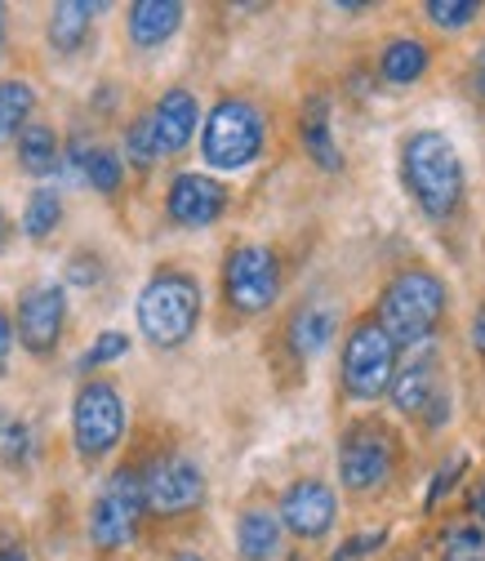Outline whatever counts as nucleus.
I'll return each instance as SVG.
<instances>
[{
	"instance_id": "f257e3e1",
	"label": "nucleus",
	"mask_w": 485,
	"mask_h": 561,
	"mask_svg": "<svg viewBox=\"0 0 485 561\" xmlns=\"http://www.w3.org/2000/svg\"><path fill=\"white\" fill-rule=\"evenodd\" d=\"M401 183L432 224H450L467 192L459 148L441 129H414L401 144Z\"/></svg>"
},
{
	"instance_id": "f03ea898",
	"label": "nucleus",
	"mask_w": 485,
	"mask_h": 561,
	"mask_svg": "<svg viewBox=\"0 0 485 561\" xmlns=\"http://www.w3.org/2000/svg\"><path fill=\"white\" fill-rule=\"evenodd\" d=\"M446 304H450V290H446V280L437 272L405 267L383 286L374 321L388 330V339L396 347H419L437 334V325L446 317Z\"/></svg>"
},
{
	"instance_id": "7ed1b4c3",
	"label": "nucleus",
	"mask_w": 485,
	"mask_h": 561,
	"mask_svg": "<svg viewBox=\"0 0 485 561\" xmlns=\"http://www.w3.org/2000/svg\"><path fill=\"white\" fill-rule=\"evenodd\" d=\"M138 330L157 347H183L200 325V286L187 272H157L143 290H138Z\"/></svg>"
},
{
	"instance_id": "20e7f679",
	"label": "nucleus",
	"mask_w": 485,
	"mask_h": 561,
	"mask_svg": "<svg viewBox=\"0 0 485 561\" xmlns=\"http://www.w3.org/2000/svg\"><path fill=\"white\" fill-rule=\"evenodd\" d=\"M267 121L250 99H219L200 125V157L215 170H245L263 157Z\"/></svg>"
},
{
	"instance_id": "39448f33",
	"label": "nucleus",
	"mask_w": 485,
	"mask_h": 561,
	"mask_svg": "<svg viewBox=\"0 0 485 561\" xmlns=\"http://www.w3.org/2000/svg\"><path fill=\"white\" fill-rule=\"evenodd\" d=\"M392 375H396V343L374 317L357 321L353 334L343 339V388H348V397L379 401L392 388Z\"/></svg>"
},
{
	"instance_id": "423d86ee",
	"label": "nucleus",
	"mask_w": 485,
	"mask_h": 561,
	"mask_svg": "<svg viewBox=\"0 0 485 561\" xmlns=\"http://www.w3.org/2000/svg\"><path fill=\"white\" fill-rule=\"evenodd\" d=\"M125 437V397L107 379H90L72 401V442L85 459H103Z\"/></svg>"
},
{
	"instance_id": "0eeeda50",
	"label": "nucleus",
	"mask_w": 485,
	"mask_h": 561,
	"mask_svg": "<svg viewBox=\"0 0 485 561\" xmlns=\"http://www.w3.org/2000/svg\"><path fill=\"white\" fill-rule=\"evenodd\" d=\"M143 513H148V504H143V477H138L134 468L112 472V481L99 490V500L90 508V539H94V548H103V552L125 548L138 535Z\"/></svg>"
},
{
	"instance_id": "6e6552de",
	"label": "nucleus",
	"mask_w": 485,
	"mask_h": 561,
	"mask_svg": "<svg viewBox=\"0 0 485 561\" xmlns=\"http://www.w3.org/2000/svg\"><path fill=\"white\" fill-rule=\"evenodd\" d=\"M223 295L236 312H267L281 295V263L267 245H236L223 263Z\"/></svg>"
},
{
	"instance_id": "1a4fd4ad",
	"label": "nucleus",
	"mask_w": 485,
	"mask_h": 561,
	"mask_svg": "<svg viewBox=\"0 0 485 561\" xmlns=\"http://www.w3.org/2000/svg\"><path fill=\"white\" fill-rule=\"evenodd\" d=\"M396 463V442L388 428L379 424H353L338 442V481L366 495V490H379L392 477Z\"/></svg>"
},
{
	"instance_id": "9d476101",
	"label": "nucleus",
	"mask_w": 485,
	"mask_h": 561,
	"mask_svg": "<svg viewBox=\"0 0 485 561\" xmlns=\"http://www.w3.org/2000/svg\"><path fill=\"white\" fill-rule=\"evenodd\" d=\"M138 477H143V504L157 517L192 513L205 500V472L187 455H161V459L148 463V472H138Z\"/></svg>"
},
{
	"instance_id": "9b49d317",
	"label": "nucleus",
	"mask_w": 485,
	"mask_h": 561,
	"mask_svg": "<svg viewBox=\"0 0 485 561\" xmlns=\"http://www.w3.org/2000/svg\"><path fill=\"white\" fill-rule=\"evenodd\" d=\"M62 321H67V295L54 280H41V286H27L23 299H19V321H14V334L19 343L27 347L32 357H49L58 347V334H62Z\"/></svg>"
},
{
	"instance_id": "f8f14e48",
	"label": "nucleus",
	"mask_w": 485,
	"mask_h": 561,
	"mask_svg": "<svg viewBox=\"0 0 485 561\" xmlns=\"http://www.w3.org/2000/svg\"><path fill=\"white\" fill-rule=\"evenodd\" d=\"M334 517H338V500H334V490L316 477L295 481L281 495V513H276V522L299 539H321L334 526Z\"/></svg>"
},
{
	"instance_id": "ddd939ff",
	"label": "nucleus",
	"mask_w": 485,
	"mask_h": 561,
	"mask_svg": "<svg viewBox=\"0 0 485 561\" xmlns=\"http://www.w3.org/2000/svg\"><path fill=\"white\" fill-rule=\"evenodd\" d=\"M165 209L178 228H210L228 209V187L210 174H178L165 192Z\"/></svg>"
},
{
	"instance_id": "4468645a",
	"label": "nucleus",
	"mask_w": 485,
	"mask_h": 561,
	"mask_svg": "<svg viewBox=\"0 0 485 561\" xmlns=\"http://www.w3.org/2000/svg\"><path fill=\"white\" fill-rule=\"evenodd\" d=\"M437 392H441V362H437V353L409 357V362L392 375V388H388V397H392V405H396L401 414H424Z\"/></svg>"
},
{
	"instance_id": "2eb2a0df",
	"label": "nucleus",
	"mask_w": 485,
	"mask_h": 561,
	"mask_svg": "<svg viewBox=\"0 0 485 561\" xmlns=\"http://www.w3.org/2000/svg\"><path fill=\"white\" fill-rule=\"evenodd\" d=\"M148 116H152V129H157L161 152H183V148L192 144L196 125H200V107H196V94H192V90H165L161 103H157Z\"/></svg>"
},
{
	"instance_id": "dca6fc26",
	"label": "nucleus",
	"mask_w": 485,
	"mask_h": 561,
	"mask_svg": "<svg viewBox=\"0 0 485 561\" xmlns=\"http://www.w3.org/2000/svg\"><path fill=\"white\" fill-rule=\"evenodd\" d=\"M125 27L138 49H157L183 27V5L178 0H138V5H129Z\"/></svg>"
},
{
	"instance_id": "f3484780",
	"label": "nucleus",
	"mask_w": 485,
	"mask_h": 561,
	"mask_svg": "<svg viewBox=\"0 0 485 561\" xmlns=\"http://www.w3.org/2000/svg\"><path fill=\"white\" fill-rule=\"evenodd\" d=\"M428 62H432V54H428V45L419 36H396L379 54V72H383L388 85H401L405 90V85H419L424 81Z\"/></svg>"
},
{
	"instance_id": "a211bd4d",
	"label": "nucleus",
	"mask_w": 485,
	"mask_h": 561,
	"mask_svg": "<svg viewBox=\"0 0 485 561\" xmlns=\"http://www.w3.org/2000/svg\"><path fill=\"white\" fill-rule=\"evenodd\" d=\"M303 148H308V157L321 165V170H343V152H338V144H334V129H330V99H308V107H303Z\"/></svg>"
},
{
	"instance_id": "6ab92c4d",
	"label": "nucleus",
	"mask_w": 485,
	"mask_h": 561,
	"mask_svg": "<svg viewBox=\"0 0 485 561\" xmlns=\"http://www.w3.org/2000/svg\"><path fill=\"white\" fill-rule=\"evenodd\" d=\"M334 330H338V317H334L330 304H303L295 312V321H290V347L299 357H316V353L330 347Z\"/></svg>"
},
{
	"instance_id": "aec40b11",
	"label": "nucleus",
	"mask_w": 485,
	"mask_h": 561,
	"mask_svg": "<svg viewBox=\"0 0 485 561\" xmlns=\"http://www.w3.org/2000/svg\"><path fill=\"white\" fill-rule=\"evenodd\" d=\"M236 548H241L245 561H272L276 548H281V522H276V513H267V508L241 513V522H236Z\"/></svg>"
},
{
	"instance_id": "412c9836",
	"label": "nucleus",
	"mask_w": 485,
	"mask_h": 561,
	"mask_svg": "<svg viewBox=\"0 0 485 561\" xmlns=\"http://www.w3.org/2000/svg\"><path fill=\"white\" fill-rule=\"evenodd\" d=\"M72 174L81 170V179L94 187V192H103V196H112V192H120V179H125V161L116 157V152H107V148H90L85 138H77L72 144Z\"/></svg>"
},
{
	"instance_id": "4be33fe9",
	"label": "nucleus",
	"mask_w": 485,
	"mask_h": 561,
	"mask_svg": "<svg viewBox=\"0 0 485 561\" xmlns=\"http://www.w3.org/2000/svg\"><path fill=\"white\" fill-rule=\"evenodd\" d=\"M103 5H77V0H62V5H54V19H49V45L58 54H77L94 27V14Z\"/></svg>"
},
{
	"instance_id": "5701e85b",
	"label": "nucleus",
	"mask_w": 485,
	"mask_h": 561,
	"mask_svg": "<svg viewBox=\"0 0 485 561\" xmlns=\"http://www.w3.org/2000/svg\"><path fill=\"white\" fill-rule=\"evenodd\" d=\"M58 161H62L58 134H54L49 125H23V134H19V165H23L27 174L45 179V174L58 170Z\"/></svg>"
},
{
	"instance_id": "b1692460",
	"label": "nucleus",
	"mask_w": 485,
	"mask_h": 561,
	"mask_svg": "<svg viewBox=\"0 0 485 561\" xmlns=\"http://www.w3.org/2000/svg\"><path fill=\"white\" fill-rule=\"evenodd\" d=\"M32 107H36V90L27 81H0V144L19 138L23 125H32Z\"/></svg>"
},
{
	"instance_id": "393cba45",
	"label": "nucleus",
	"mask_w": 485,
	"mask_h": 561,
	"mask_svg": "<svg viewBox=\"0 0 485 561\" xmlns=\"http://www.w3.org/2000/svg\"><path fill=\"white\" fill-rule=\"evenodd\" d=\"M58 224H62V196L54 187H36L27 196V209H23V232L32 241H45Z\"/></svg>"
},
{
	"instance_id": "a878e982",
	"label": "nucleus",
	"mask_w": 485,
	"mask_h": 561,
	"mask_svg": "<svg viewBox=\"0 0 485 561\" xmlns=\"http://www.w3.org/2000/svg\"><path fill=\"white\" fill-rule=\"evenodd\" d=\"M32 459V428L19 414L0 410V463L5 468H23Z\"/></svg>"
},
{
	"instance_id": "bb28decb",
	"label": "nucleus",
	"mask_w": 485,
	"mask_h": 561,
	"mask_svg": "<svg viewBox=\"0 0 485 561\" xmlns=\"http://www.w3.org/2000/svg\"><path fill=\"white\" fill-rule=\"evenodd\" d=\"M125 161L134 170H152L161 161V144H157V129H152V116H138L129 129H125Z\"/></svg>"
},
{
	"instance_id": "cd10ccee",
	"label": "nucleus",
	"mask_w": 485,
	"mask_h": 561,
	"mask_svg": "<svg viewBox=\"0 0 485 561\" xmlns=\"http://www.w3.org/2000/svg\"><path fill=\"white\" fill-rule=\"evenodd\" d=\"M441 561H485V530L481 526H454L441 539Z\"/></svg>"
},
{
	"instance_id": "c85d7f7f",
	"label": "nucleus",
	"mask_w": 485,
	"mask_h": 561,
	"mask_svg": "<svg viewBox=\"0 0 485 561\" xmlns=\"http://www.w3.org/2000/svg\"><path fill=\"white\" fill-rule=\"evenodd\" d=\"M424 14L441 32H463L472 19H481V5H476V0H428Z\"/></svg>"
},
{
	"instance_id": "c756f323",
	"label": "nucleus",
	"mask_w": 485,
	"mask_h": 561,
	"mask_svg": "<svg viewBox=\"0 0 485 561\" xmlns=\"http://www.w3.org/2000/svg\"><path fill=\"white\" fill-rule=\"evenodd\" d=\"M129 353V339L120 334V330H103L94 343H90V353L81 357V370H99V366H107V362H120Z\"/></svg>"
},
{
	"instance_id": "7c9ffc66",
	"label": "nucleus",
	"mask_w": 485,
	"mask_h": 561,
	"mask_svg": "<svg viewBox=\"0 0 485 561\" xmlns=\"http://www.w3.org/2000/svg\"><path fill=\"white\" fill-rule=\"evenodd\" d=\"M463 468H467V455H450V463H441V468H437V477H432V485H428V508H432V504H441V495H450V490L459 485Z\"/></svg>"
},
{
	"instance_id": "2f4dec72",
	"label": "nucleus",
	"mask_w": 485,
	"mask_h": 561,
	"mask_svg": "<svg viewBox=\"0 0 485 561\" xmlns=\"http://www.w3.org/2000/svg\"><path fill=\"white\" fill-rule=\"evenodd\" d=\"M383 543H388V530H366V535H353L348 543H343V548L334 552V561H361V557L379 552Z\"/></svg>"
},
{
	"instance_id": "473e14b6",
	"label": "nucleus",
	"mask_w": 485,
	"mask_h": 561,
	"mask_svg": "<svg viewBox=\"0 0 485 561\" xmlns=\"http://www.w3.org/2000/svg\"><path fill=\"white\" fill-rule=\"evenodd\" d=\"M67 280L72 286H99L103 280V267H99V254H72V263H67Z\"/></svg>"
},
{
	"instance_id": "72a5a7b5",
	"label": "nucleus",
	"mask_w": 485,
	"mask_h": 561,
	"mask_svg": "<svg viewBox=\"0 0 485 561\" xmlns=\"http://www.w3.org/2000/svg\"><path fill=\"white\" fill-rule=\"evenodd\" d=\"M424 424H428V428L450 424V392H446V388H441V392L428 401V410H424Z\"/></svg>"
},
{
	"instance_id": "f704fd0d",
	"label": "nucleus",
	"mask_w": 485,
	"mask_h": 561,
	"mask_svg": "<svg viewBox=\"0 0 485 561\" xmlns=\"http://www.w3.org/2000/svg\"><path fill=\"white\" fill-rule=\"evenodd\" d=\"M10 353H14V321L0 312V375H5V366H10Z\"/></svg>"
},
{
	"instance_id": "c9c22d12",
	"label": "nucleus",
	"mask_w": 485,
	"mask_h": 561,
	"mask_svg": "<svg viewBox=\"0 0 485 561\" xmlns=\"http://www.w3.org/2000/svg\"><path fill=\"white\" fill-rule=\"evenodd\" d=\"M0 561H27V548L14 535H0Z\"/></svg>"
},
{
	"instance_id": "e433bc0d",
	"label": "nucleus",
	"mask_w": 485,
	"mask_h": 561,
	"mask_svg": "<svg viewBox=\"0 0 485 561\" xmlns=\"http://www.w3.org/2000/svg\"><path fill=\"white\" fill-rule=\"evenodd\" d=\"M472 347H476V357H485V304L472 317Z\"/></svg>"
},
{
	"instance_id": "4c0bfd02",
	"label": "nucleus",
	"mask_w": 485,
	"mask_h": 561,
	"mask_svg": "<svg viewBox=\"0 0 485 561\" xmlns=\"http://www.w3.org/2000/svg\"><path fill=\"white\" fill-rule=\"evenodd\" d=\"M472 85H476V94L485 99V41H481V49H476V62H472Z\"/></svg>"
},
{
	"instance_id": "58836bf2",
	"label": "nucleus",
	"mask_w": 485,
	"mask_h": 561,
	"mask_svg": "<svg viewBox=\"0 0 485 561\" xmlns=\"http://www.w3.org/2000/svg\"><path fill=\"white\" fill-rule=\"evenodd\" d=\"M472 513H476V517L485 522V485H481V490H476V495H472Z\"/></svg>"
},
{
	"instance_id": "ea45409f",
	"label": "nucleus",
	"mask_w": 485,
	"mask_h": 561,
	"mask_svg": "<svg viewBox=\"0 0 485 561\" xmlns=\"http://www.w3.org/2000/svg\"><path fill=\"white\" fill-rule=\"evenodd\" d=\"M0 49H5V5H0Z\"/></svg>"
},
{
	"instance_id": "a19ab883",
	"label": "nucleus",
	"mask_w": 485,
	"mask_h": 561,
	"mask_svg": "<svg viewBox=\"0 0 485 561\" xmlns=\"http://www.w3.org/2000/svg\"><path fill=\"white\" fill-rule=\"evenodd\" d=\"M174 561H205V557H200V552H178Z\"/></svg>"
},
{
	"instance_id": "79ce46f5",
	"label": "nucleus",
	"mask_w": 485,
	"mask_h": 561,
	"mask_svg": "<svg viewBox=\"0 0 485 561\" xmlns=\"http://www.w3.org/2000/svg\"><path fill=\"white\" fill-rule=\"evenodd\" d=\"M0 241H5V209H0Z\"/></svg>"
}]
</instances>
